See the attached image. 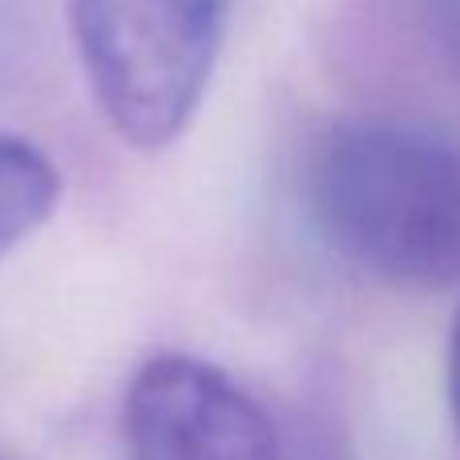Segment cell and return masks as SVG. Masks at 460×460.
Here are the masks:
<instances>
[{
	"label": "cell",
	"mask_w": 460,
	"mask_h": 460,
	"mask_svg": "<svg viewBox=\"0 0 460 460\" xmlns=\"http://www.w3.org/2000/svg\"><path fill=\"white\" fill-rule=\"evenodd\" d=\"M448 412H453L460 437V311L453 319V335H448Z\"/></svg>",
	"instance_id": "cell-6"
},
{
	"label": "cell",
	"mask_w": 460,
	"mask_h": 460,
	"mask_svg": "<svg viewBox=\"0 0 460 460\" xmlns=\"http://www.w3.org/2000/svg\"><path fill=\"white\" fill-rule=\"evenodd\" d=\"M416 8H420V21L429 29L432 45L440 49L445 65L460 81V0H416Z\"/></svg>",
	"instance_id": "cell-5"
},
{
	"label": "cell",
	"mask_w": 460,
	"mask_h": 460,
	"mask_svg": "<svg viewBox=\"0 0 460 460\" xmlns=\"http://www.w3.org/2000/svg\"><path fill=\"white\" fill-rule=\"evenodd\" d=\"M61 202V174L37 142L0 134V259L49 223Z\"/></svg>",
	"instance_id": "cell-4"
},
{
	"label": "cell",
	"mask_w": 460,
	"mask_h": 460,
	"mask_svg": "<svg viewBox=\"0 0 460 460\" xmlns=\"http://www.w3.org/2000/svg\"><path fill=\"white\" fill-rule=\"evenodd\" d=\"M230 0H69L89 93L121 142L166 150L194 121Z\"/></svg>",
	"instance_id": "cell-2"
},
{
	"label": "cell",
	"mask_w": 460,
	"mask_h": 460,
	"mask_svg": "<svg viewBox=\"0 0 460 460\" xmlns=\"http://www.w3.org/2000/svg\"><path fill=\"white\" fill-rule=\"evenodd\" d=\"M0 460H4V456H0Z\"/></svg>",
	"instance_id": "cell-7"
},
{
	"label": "cell",
	"mask_w": 460,
	"mask_h": 460,
	"mask_svg": "<svg viewBox=\"0 0 460 460\" xmlns=\"http://www.w3.org/2000/svg\"><path fill=\"white\" fill-rule=\"evenodd\" d=\"M129 460H279V429L238 380L207 359L162 351L121 404Z\"/></svg>",
	"instance_id": "cell-3"
},
{
	"label": "cell",
	"mask_w": 460,
	"mask_h": 460,
	"mask_svg": "<svg viewBox=\"0 0 460 460\" xmlns=\"http://www.w3.org/2000/svg\"><path fill=\"white\" fill-rule=\"evenodd\" d=\"M303 199L340 259L412 291L460 283V142L400 118L323 129Z\"/></svg>",
	"instance_id": "cell-1"
}]
</instances>
